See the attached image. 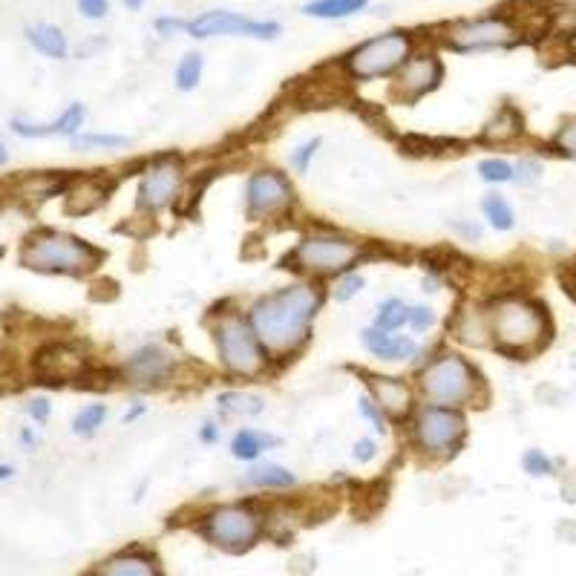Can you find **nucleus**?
<instances>
[{
    "label": "nucleus",
    "mask_w": 576,
    "mask_h": 576,
    "mask_svg": "<svg viewBox=\"0 0 576 576\" xmlns=\"http://www.w3.org/2000/svg\"><path fill=\"white\" fill-rule=\"evenodd\" d=\"M329 303V288L314 280L294 277L286 286L257 294L248 306H242L254 332L271 355L274 366L283 369L297 360L312 340V329L320 312Z\"/></svg>",
    "instance_id": "f257e3e1"
},
{
    "label": "nucleus",
    "mask_w": 576,
    "mask_h": 576,
    "mask_svg": "<svg viewBox=\"0 0 576 576\" xmlns=\"http://www.w3.org/2000/svg\"><path fill=\"white\" fill-rule=\"evenodd\" d=\"M381 254V245L329 222H309L300 237L280 257V268L291 277H303L329 286L340 274L358 271Z\"/></svg>",
    "instance_id": "f03ea898"
},
{
    "label": "nucleus",
    "mask_w": 576,
    "mask_h": 576,
    "mask_svg": "<svg viewBox=\"0 0 576 576\" xmlns=\"http://www.w3.org/2000/svg\"><path fill=\"white\" fill-rule=\"evenodd\" d=\"M490 320V349L510 360L536 358L553 340L548 306L525 288H496L484 297Z\"/></svg>",
    "instance_id": "7ed1b4c3"
},
{
    "label": "nucleus",
    "mask_w": 576,
    "mask_h": 576,
    "mask_svg": "<svg viewBox=\"0 0 576 576\" xmlns=\"http://www.w3.org/2000/svg\"><path fill=\"white\" fill-rule=\"evenodd\" d=\"M412 384L421 404L450 409H481L490 401V384L479 369V363L464 355V349L438 343L418 355Z\"/></svg>",
    "instance_id": "20e7f679"
},
{
    "label": "nucleus",
    "mask_w": 576,
    "mask_h": 576,
    "mask_svg": "<svg viewBox=\"0 0 576 576\" xmlns=\"http://www.w3.org/2000/svg\"><path fill=\"white\" fill-rule=\"evenodd\" d=\"M205 323H208V335L214 343L216 366L228 381L257 384L277 372L274 360L265 352V346L260 343V337L240 303H234V300L216 303L211 306Z\"/></svg>",
    "instance_id": "39448f33"
},
{
    "label": "nucleus",
    "mask_w": 576,
    "mask_h": 576,
    "mask_svg": "<svg viewBox=\"0 0 576 576\" xmlns=\"http://www.w3.org/2000/svg\"><path fill=\"white\" fill-rule=\"evenodd\" d=\"M404 447L427 464H447L464 450L470 438V418L464 409L418 404L401 427Z\"/></svg>",
    "instance_id": "423d86ee"
},
{
    "label": "nucleus",
    "mask_w": 576,
    "mask_h": 576,
    "mask_svg": "<svg viewBox=\"0 0 576 576\" xmlns=\"http://www.w3.org/2000/svg\"><path fill=\"white\" fill-rule=\"evenodd\" d=\"M418 47H421L418 32L395 26V29H386L378 35H369L349 52H343L337 61V72L346 84L389 81Z\"/></svg>",
    "instance_id": "0eeeda50"
},
{
    "label": "nucleus",
    "mask_w": 576,
    "mask_h": 576,
    "mask_svg": "<svg viewBox=\"0 0 576 576\" xmlns=\"http://www.w3.org/2000/svg\"><path fill=\"white\" fill-rule=\"evenodd\" d=\"M101 263H104L101 248L75 234H67V231L41 228V231L29 234L21 245V265L38 274L87 277Z\"/></svg>",
    "instance_id": "6e6552de"
},
{
    "label": "nucleus",
    "mask_w": 576,
    "mask_h": 576,
    "mask_svg": "<svg viewBox=\"0 0 576 576\" xmlns=\"http://www.w3.org/2000/svg\"><path fill=\"white\" fill-rule=\"evenodd\" d=\"M193 528L219 551L245 553L265 536V504L254 499L211 504L196 516Z\"/></svg>",
    "instance_id": "1a4fd4ad"
},
{
    "label": "nucleus",
    "mask_w": 576,
    "mask_h": 576,
    "mask_svg": "<svg viewBox=\"0 0 576 576\" xmlns=\"http://www.w3.org/2000/svg\"><path fill=\"white\" fill-rule=\"evenodd\" d=\"M528 41V32L516 12H487L476 18H458L438 29V44L450 52L476 55V52H502Z\"/></svg>",
    "instance_id": "9d476101"
},
{
    "label": "nucleus",
    "mask_w": 576,
    "mask_h": 576,
    "mask_svg": "<svg viewBox=\"0 0 576 576\" xmlns=\"http://www.w3.org/2000/svg\"><path fill=\"white\" fill-rule=\"evenodd\" d=\"M188 159L182 153H159L139 165L136 176V208L144 219L179 211L191 185Z\"/></svg>",
    "instance_id": "9b49d317"
},
{
    "label": "nucleus",
    "mask_w": 576,
    "mask_h": 576,
    "mask_svg": "<svg viewBox=\"0 0 576 576\" xmlns=\"http://www.w3.org/2000/svg\"><path fill=\"white\" fill-rule=\"evenodd\" d=\"M300 208V196L286 170L260 165L245 176L242 211L254 225H280Z\"/></svg>",
    "instance_id": "f8f14e48"
},
{
    "label": "nucleus",
    "mask_w": 576,
    "mask_h": 576,
    "mask_svg": "<svg viewBox=\"0 0 576 576\" xmlns=\"http://www.w3.org/2000/svg\"><path fill=\"white\" fill-rule=\"evenodd\" d=\"M188 369L185 358L162 340H150L136 346L127 358L116 366V381L139 392H159L182 381V372Z\"/></svg>",
    "instance_id": "ddd939ff"
},
{
    "label": "nucleus",
    "mask_w": 576,
    "mask_h": 576,
    "mask_svg": "<svg viewBox=\"0 0 576 576\" xmlns=\"http://www.w3.org/2000/svg\"><path fill=\"white\" fill-rule=\"evenodd\" d=\"M447 78V67H444V58L435 47H418L404 67L389 78V96L395 104H404L412 107L418 104L421 98L432 96Z\"/></svg>",
    "instance_id": "4468645a"
},
{
    "label": "nucleus",
    "mask_w": 576,
    "mask_h": 576,
    "mask_svg": "<svg viewBox=\"0 0 576 576\" xmlns=\"http://www.w3.org/2000/svg\"><path fill=\"white\" fill-rule=\"evenodd\" d=\"M193 41L208 38H254V41H277L283 35V26L277 21H254L231 9H208L196 18H188V32Z\"/></svg>",
    "instance_id": "2eb2a0df"
},
{
    "label": "nucleus",
    "mask_w": 576,
    "mask_h": 576,
    "mask_svg": "<svg viewBox=\"0 0 576 576\" xmlns=\"http://www.w3.org/2000/svg\"><path fill=\"white\" fill-rule=\"evenodd\" d=\"M32 372L38 381L44 384H78L84 378H90L96 372L93 355L78 346V343H47L35 360H32Z\"/></svg>",
    "instance_id": "dca6fc26"
},
{
    "label": "nucleus",
    "mask_w": 576,
    "mask_h": 576,
    "mask_svg": "<svg viewBox=\"0 0 576 576\" xmlns=\"http://www.w3.org/2000/svg\"><path fill=\"white\" fill-rule=\"evenodd\" d=\"M358 375L363 378V386H366V392L372 395V401L384 409L389 424L401 430V427L407 424L409 415L415 412V407L421 404L412 378L386 375V372H366V369H358Z\"/></svg>",
    "instance_id": "f3484780"
},
{
    "label": "nucleus",
    "mask_w": 576,
    "mask_h": 576,
    "mask_svg": "<svg viewBox=\"0 0 576 576\" xmlns=\"http://www.w3.org/2000/svg\"><path fill=\"white\" fill-rule=\"evenodd\" d=\"M447 343L458 349H490V320L484 297H461L447 317Z\"/></svg>",
    "instance_id": "a211bd4d"
},
{
    "label": "nucleus",
    "mask_w": 576,
    "mask_h": 576,
    "mask_svg": "<svg viewBox=\"0 0 576 576\" xmlns=\"http://www.w3.org/2000/svg\"><path fill=\"white\" fill-rule=\"evenodd\" d=\"M360 346L369 358L381 360V363H412L421 352V343L412 335L404 332H384L375 329L372 323L360 329Z\"/></svg>",
    "instance_id": "6ab92c4d"
},
{
    "label": "nucleus",
    "mask_w": 576,
    "mask_h": 576,
    "mask_svg": "<svg viewBox=\"0 0 576 576\" xmlns=\"http://www.w3.org/2000/svg\"><path fill=\"white\" fill-rule=\"evenodd\" d=\"M90 576H165L162 559L144 545H130L124 551L107 556L90 571Z\"/></svg>",
    "instance_id": "aec40b11"
},
{
    "label": "nucleus",
    "mask_w": 576,
    "mask_h": 576,
    "mask_svg": "<svg viewBox=\"0 0 576 576\" xmlns=\"http://www.w3.org/2000/svg\"><path fill=\"white\" fill-rule=\"evenodd\" d=\"M84 121H87V107L81 101H72L70 107L49 124L12 119V133L21 139H70L72 142L78 133H84Z\"/></svg>",
    "instance_id": "412c9836"
},
{
    "label": "nucleus",
    "mask_w": 576,
    "mask_h": 576,
    "mask_svg": "<svg viewBox=\"0 0 576 576\" xmlns=\"http://www.w3.org/2000/svg\"><path fill=\"white\" fill-rule=\"evenodd\" d=\"M113 179L110 176H104V173H84V176H72L70 185H67V214L72 216H87L98 211L107 199H110V193H113Z\"/></svg>",
    "instance_id": "4be33fe9"
},
{
    "label": "nucleus",
    "mask_w": 576,
    "mask_h": 576,
    "mask_svg": "<svg viewBox=\"0 0 576 576\" xmlns=\"http://www.w3.org/2000/svg\"><path fill=\"white\" fill-rule=\"evenodd\" d=\"M525 119L522 113L513 107V104H502L490 119L481 124L476 142L484 147H510V144H519L525 139Z\"/></svg>",
    "instance_id": "5701e85b"
},
{
    "label": "nucleus",
    "mask_w": 576,
    "mask_h": 576,
    "mask_svg": "<svg viewBox=\"0 0 576 576\" xmlns=\"http://www.w3.org/2000/svg\"><path fill=\"white\" fill-rule=\"evenodd\" d=\"M214 407L219 421H248V418L263 415L265 398L260 392H251L245 386H228V389L216 392Z\"/></svg>",
    "instance_id": "b1692460"
},
{
    "label": "nucleus",
    "mask_w": 576,
    "mask_h": 576,
    "mask_svg": "<svg viewBox=\"0 0 576 576\" xmlns=\"http://www.w3.org/2000/svg\"><path fill=\"white\" fill-rule=\"evenodd\" d=\"M283 444L280 435L263 430V427H240L228 441V453L242 464H257L263 461L271 450H277Z\"/></svg>",
    "instance_id": "393cba45"
},
{
    "label": "nucleus",
    "mask_w": 576,
    "mask_h": 576,
    "mask_svg": "<svg viewBox=\"0 0 576 576\" xmlns=\"http://www.w3.org/2000/svg\"><path fill=\"white\" fill-rule=\"evenodd\" d=\"M242 481L251 487V490H274V493H288L294 490L300 479L297 473L286 467V464H274V461H257V464H248Z\"/></svg>",
    "instance_id": "a878e982"
},
{
    "label": "nucleus",
    "mask_w": 576,
    "mask_h": 576,
    "mask_svg": "<svg viewBox=\"0 0 576 576\" xmlns=\"http://www.w3.org/2000/svg\"><path fill=\"white\" fill-rule=\"evenodd\" d=\"M26 41L41 55L55 58V61H64L70 55V41H67L64 29L55 24H32L26 29Z\"/></svg>",
    "instance_id": "bb28decb"
},
{
    "label": "nucleus",
    "mask_w": 576,
    "mask_h": 576,
    "mask_svg": "<svg viewBox=\"0 0 576 576\" xmlns=\"http://www.w3.org/2000/svg\"><path fill=\"white\" fill-rule=\"evenodd\" d=\"M479 208H481V219H484V225H487L490 231H496V234H507V231H513V228H516V211H513V205L507 202V196H502L499 191L484 193V196H481Z\"/></svg>",
    "instance_id": "cd10ccee"
},
{
    "label": "nucleus",
    "mask_w": 576,
    "mask_h": 576,
    "mask_svg": "<svg viewBox=\"0 0 576 576\" xmlns=\"http://www.w3.org/2000/svg\"><path fill=\"white\" fill-rule=\"evenodd\" d=\"M369 0H306L303 15L314 21H346L366 12Z\"/></svg>",
    "instance_id": "c85d7f7f"
},
{
    "label": "nucleus",
    "mask_w": 576,
    "mask_h": 576,
    "mask_svg": "<svg viewBox=\"0 0 576 576\" xmlns=\"http://www.w3.org/2000/svg\"><path fill=\"white\" fill-rule=\"evenodd\" d=\"M409 306L404 297H386L375 306L372 314V326L375 329H384V332H407L409 323Z\"/></svg>",
    "instance_id": "c756f323"
},
{
    "label": "nucleus",
    "mask_w": 576,
    "mask_h": 576,
    "mask_svg": "<svg viewBox=\"0 0 576 576\" xmlns=\"http://www.w3.org/2000/svg\"><path fill=\"white\" fill-rule=\"evenodd\" d=\"M202 75H205V58H202V52L191 49V52H185V55L176 61L173 87H176L179 93H193V90H199Z\"/></svg>",
    "instance_id": "7c9ffc66"
},
{
    "label": "nucleus",
    "mask_w": 576,
    "mask_h": 576,
    "mask_svg": "<svg viewBox=\"0 0 576 576\" xmlns=\"http://www.w3.org/2000/svg\"><path fill=\"white\" fill-rule=\"evenodd\" d=\"M107 415H110L107 404H87V407H81L75 412L72 432H75L78 438H93V435H98V430L107 424Z\"/></svg>",
    "instance_id": "2f4dec72"
},
{
    "label": "nucleus",
    "mask_w": 576,
    "mask_h": 576,
    "mask_svg": "<svg viewBox=\"0 0 576 576\" xmlns=\"http://www.w3.org/2000/svg\"><path fill=\"white\" fill-rule=\"evenodd\" d=\"M133 139L130 136H121V133H78L72 139V147L78 153H93V150H124L130 147Z\"/></svg>",
    "instance_id": "473e14b6"
},
{
    "label": "nucleus",
    "mask_w": 576,
    "mask_h": 576,
    "mask_svg": "<svg viewBox=\"0 0 576 576\" xmlns=\"http://www.w3.org/2000/svg\"><path fill=\"white\" fill-rule=\"evenodd\" d=\"M476 173L484 185L490 188H499V185H510L513 182V162L504 159V156H484L479 165H476Z\"/></svg>",
    "instance_id": "72a5a7b5"
},
{
    "label": "nucleus",
    "mask_w": 576,
    "mask_h": 576,
    "mask_svg": "<svg viewBox=\"0 0 576 576\" xmlns=\"http://www.w3.org/2000/svg\"><path fill=\"white\" fill-rule=\"evenodd\" d=\"M329 300H335V303H352L355 297L363 294V288H366V277H363V271H349V274H340L337 280L329 283Z\"/></svg>",
    "instance_id": "f704fd0d"
},
{
    "label": "nucleus",
    "mask_w": 576,
    "mask_h": 576,
    "mask_svg": "<svg viewBox=\"0 0 576 576\" xmlns=\"http://www.w3.org/2000/svg\"><path fill=\"white\" fill-rule=\"evenodd\" d=\"M320 147H323V139H320V136H312V139L297 144V147L288 153V168H291V173H297V176L312 173L314 159L320 156Z\"/></svg>",
    "instance_id": "c9c22d12"
},
{
    "label": "nucleus",
    "mask_w": 576,
    "mask_h": 576,
    "mask_svg": "<svg viewBox=\"0 0 576 576\" xmlns=\"http://www.w3.org/2000/svg\"><path fill=\"white\" fill-rule=\"evenodd\" d=\"M548 150L562 159L576 162V119H565L553 130V136L548 139Z\"/></svg>",
    "instance_id": "e433bc0d"
},
{
    "label": "nucleus",
    "mask_w": 576,
    "mask_h": 576,
    "mask_svg": "<svg viewBox=\"0 0 576 576\" xmlns=\"http://www.w3.org/2000/svg\"><path fill=\"white\" fill-rule=\"evenodd\" d=\"M522 470L528 473L530 479H548V476L556 473V461L545 450L530 447V450L522 453Z\"/></svg>",
    "instance_id": "4c0bfd02"
},
{
    "label": "nucleus",
    "mask_w": 576,
    "mask_h": 576,
    "mask_svg": "<svg viewBox=\"0 0 576 576\" xmlns=\"http://www.w3.org/2000/svg\"><path fill=\"white\" fill-rule=\"evenodd\" d=\"M438 312L432 309L430 303H412L409 306V323H407V329L412 332V335H418V337H424V335H430L432 329L438 326Z\"/></svg>",
    "instance_id": "58836bf2"
},
{
    "label": "nucleus",
    "mask_w": 576,
    "mask_h": 576,
    "mask_svg": "<svg viewBox=\"0 0 576 576\" xmlns=\"http://www.w3.org/2000/svg\"><path fill=\"white\" fill-rule=\"evenodd\" d=\"M358 415L366 421V424H369V427H372V430H375L378 438L386 435L389 427H392V424H389V418L384 415V409L372 401V395H369V392H360L358 395Z\"/></svg>",
    "instance_id": "ea45409f"
},
{
    "label": "nucleus",
    "mask_w": 576,
    "mask_h": 576,
    "mask_svg": "<svg viewBox=\"0 0 576 576\" xmlns=\"http://www.w3.org/2000/svg\"><path fill=\"white\" fill-rule=\"evenodd\" d=\"M542 170L545 165L536 159V156H522L519 162H513V182L516 188H533L539 179H542Z\"/></svg>",
    "instance_id": "a19ab883"
},
{
    "label": "nucleus",
    "mask_w": 576,
    "mask_h": 576,
    "mask_svg": "<svg viewBox=\"0 0 576 576\" xmlns=\"http://www.w3.org/2000/svg\"><path fill=\"white\" fill-rule=\"evenodd\" d=\"M153 32L159 38H176V35H185L188 32V18L182 15H159L153 21Z\"/></svg>",
    "instance_id": "79ce46f5"
},
{
    "label": "nucleus",
    "mask_w": 576,
    "mask_h": 576,
    "mask_svg": "<svg viewBox=\"0 0 576 576\" xmlns=\"http://www.w3.org/2000/svg\"><path fill=\"white\" fill-rule=\"evenodd\" d=\"M381 453V444H378V435H366V438H358L352 444V458L358 464H372L375 458Z\"/></svg>",
    "instance_id": "37998d69"
},
{
    "label": "nucleus",
    "mask_w": 576,
    "mask_h": 576,
    "mask_svg": "<svg viewBox=\"0 0 576 576\" xmlns=\"http://www.w3.org/2000/svg\"><path fill=\"white\" fill-rule=\"evenodd\" d=\"M450 228L464 242H481V237H484V225L479 219H450Z\"/></svg>",
    "instance_id": "c03bdc74"
},
{
    "label": "nucleus",
    "mask_w": 576,
    "mask_h": 576,
    "mask_svg": "<svg viewBox=\"0 0 576 576\" xmlns=\"http://www.w3.org/2000/svg\"><path fill=\"white\" fill-rule=\"evenodd\" d=\"M75 6L87 21H104L110 15V0H75Z\"/></svg>",
    "instance_id": "a18cd8bd"
},
{
    "label": "nucleus",
    "mask_w": 576,
    "mask_h": 576,
    "mask_svg": "<svg viewBox=\"0 0 576 576\" xmlns=\"http://www.w3.org/2000/svg\"><path fill=\"white\" fill-rule=\"evenodd\" d=\"M196 438H199V444H205V447H216V444L222 441V421H219V418H205V421L199 424V430H196Z\"/></svg>",
    "instance_id": "49530a36"
},
{
    "label": "nucleus",
    "mask_w": 576,
    "mask_h": 576,
    "mask_svg": "<svg viewBox=\"0 0 576 576\" xmlns=\"http://www.w3.org/2000/svg\"><path fill=\"white\" fill-rule=\"evenodd\" d=\"M26 415H29L35 424H47L49 415H52V404H49L47 398H32V401L26 404Z\"/></svg>",
    "instance_id": "de8ad7c7"
},
{
    "label": "nucleus",
    "mask_w": 576,
    "mask_h": 576,
    "mask_svg": "<svg viewBox=\"0 0 576 576\" xmlns=\"http://www.w3.org/2000/svg\"><path fill=\"white\" fill-rule=\"evenodd\" d=\"M144 415H147V404L144 401H130V407L124 409V415H121V424H136V421H142Z\"/></svg>",
    "instance_id": "09e8293b"
},
{
    "label": "nucleus",
    "mask_w": 576,
    "mask_h": 576,
    "mask_svg": "<svg viewBox=\"0 0 576 576\" xmlns=\"http://www.w3.org/2000/svg\"><path fill=\"white\" fill-rule=\"evenodd\" d=\"M562 283H565V291L576 300V257L565 265V271H562Z\"/></svg>",
    "instance_id": "8fccbe9b"
},
{
    "label": "nucleus",
    "mask_w": 576,
    "mask_h": 576,
    "mask_svg": "<svg viewBox=\"0 0 576 576\" xmlns=\"http://www.w3.org/2000/svg\"><path fill=\"white\" fill-rule=\"evenodd\" d=\"M21 444H24L26 450H35V444H38L35 432L29 430V427H24V430H21Z\"/></svg>",
    "instance_id": "3c124183"
},
{
    "label": "nucleus",
    "mask_w": 576,
    "mask_h": 576,
    "mask_svg": "<svg viewBox=\"0 0 576 576\" xmlns=\"http://www.w3.org/2000/svg\"><path fill=\"white\" fill-rule=\"evenodd\" d=\"M144 3H147V0H121V6H124V9H130V12H139V9H144Z\"/></svg>",
    "instance_id": "603ef678"
},
{
    "label": "nucleus",
    "mask_w": 576,
    "mask_h": 576,
    "mask_svg": "<svg viewBox=\"0 0 576 576\" xmlns=\"http://www.w3.org/2000/svg\"><path fill=\"white\" fill-rule=\"evenodd\" d=\"M15 476V467L12 464H0V481H9Z\"/></svg>",
    "instance_id": "864d4df0"
},
{
    "label": "nucleus",
    "mask_w": 576,
    "mask_h": 576,
    "mask_svg": "<svg viewBox=\"0 0 576 576\" xmlns=\"http://www.w3.org/2000/svg\"><path fill=\"white\" fill-rule=\"evenodd\" d=\"M6 162H9V153H6V147H3V144H0V168H3V165H6Z\"/></svg>",
    "instance_id": "5fc2aeb1"
},
{
    "label": "nucleus",
    "mask_w": 576,
    "mask_h": 576,
    "mask_svg": "<svg viewBox=\"0 0 576 576\" xmlns=\"http://www.w3.org/2000/svg\"><path fill=\"white\" fill-rule=\"evenodd\" d=\"M3 254H6V251H3V248H0V257H3Z\"/></svg>",
    "instance_id": "6e6d98bb"
}]
</instances>
